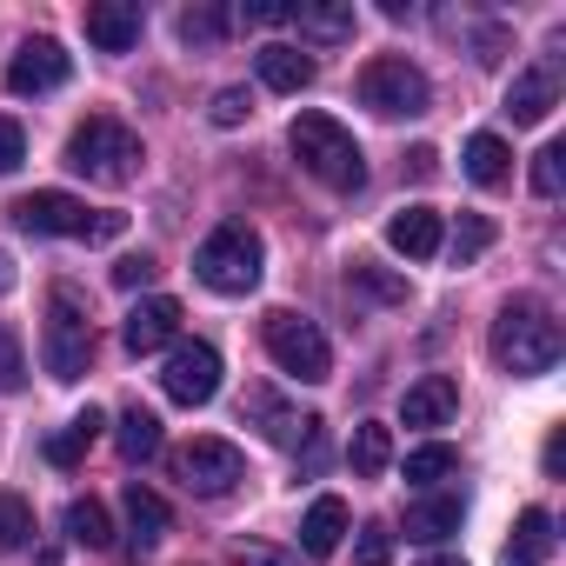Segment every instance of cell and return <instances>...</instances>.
<instances>
[{
	"label": "cell",
	"mask_w": 566,
	"mask_h": 566,
	"mask_svg": "<svg viewBox=\"0 0 566 566\" xmlns=\"http://www.w3.org/2000/svg\"><path fill=\"white\" fill-rule=\"evenodd\" d=\"M493 360L513 374V380H533V374H553L559 367V347H566V334H559V321H553V307L546 301H533V294H513L506 307H500V321H493Z\"/></svg>",
	"instance_id": "1"
},
{
	"label": "cell",
	"mask_w": 566,
	"mask_h": 566,
	"mask_svg": "<svg viewBox=\"0 0 566 566\" xmlns=\"http://www.w3.org/2000/svg\"><path fill=\"white\" fill-rule=\"evenodd\" d=\"M287 147H294V160H301L321 187H334V193H354V187L367 180V154H360V140H354L334 114H321V107L294 114Z\"/></svg>",
	"instance_id": "2"
},
{
	"label": "cell",
	"mask_w": 566,
	"mask_h": 566,
	"mask_svg": "<svg viewBox=\"0 0 566 566\" xmlns=\"http://www.w3.org/2000/svg\"><path fill=\"white\" fill-rule=\"evenodd\" d=\"M140 134L127 127V120H114V114H87L74 134H67V167L74 174H87L94 187H127L134 174H140Z\"/></svg>",
	"instance_id": "3"
},
{
	"label": "cell",
	"mask_w": 566,
	"mask_h": 566,
	"mask_svg": "<svg viewBox=\"0 0 566 566\" xmlns=\"http://www.w3.org/2000/svg\"><path fill=\"white\" fill-rule=\"evenodd\" d=\"M193 273H200V287H213V294H253L260 287V273H266V247H260V233L247 227V220H220L207 240H200V253H193Z\"/></svg>",
	"instance_id": "4"
},
{
	"label": "cell",
	"mask_w": 566,
	"mask_h": 566,
	"mask_svg": "<svg viewBox=\"0 0 566 566\" xmlns=\"http://www.w3.org/2000/svg\"><path fill=\"white\" fill-rule=\"evenodd\" d=\"M14 227L21 233H54V240H120L127 233V213H94L87 200H74V193H61V187H41V193H21L14 207Z\"/></svg>",
	"instance_id": "5"
},
{
	"label": "cell",
	"mask_w": 566,
	"mask_h": 566,
	"mask_svg": "<svg viewBox=\"0 0 566 566\" xmlns=\"http://www.w3.org/2000/svg\"><path fill=\"white\" fill-rule=\"evenodd\" d=\"M41 360L54 380H81L94 367V321H87V301L74 287H54L48 294V327H41Z\"/></svg>",
	"instance_id": "6"
},
{
	"label": "cell",
	"mask_w": 566,
	"mask_h": 566,
	"mask_svg": "<svg viewBox=\"0 0 566 566\" xmlns=\"http://www.w3.org/2000/svg\"><path fill=\"white\" fill-rule=\"evenodd\" d=\"M260 340H266V354H273V367H280V374H294V380H307V387L334 380V347H327V334H321L307 314L273 307V314H266V327H260Z\"/></svg>",
	"instance_id": "7"
},
{
	"label": "cell",
	"mask_w": 566,
	"mask_h": 566,
	"mask_svg": "<svg viewBox=\"0 0 566 566\" xmlns=\"http://www.w3.org/2000/svg\"><path fill=\"white\" fill-rule=\"evenodd\" d=\"M360 107H374L380 120H413V114L433 107V87L407 54H380V61L360 67Z\"/></svg>",
	"instance_id": "8"
},
{
	"label": "cell",
	"mask_w": 566,
	"mask_h": 566,
	"mask_svg": "<svg viewBox=\"0 0 566 566\" xmlns=\"http://www.w3.org/2000/svg\"><path fill=\"white\" fill-rule=\"evenodd\" d=\"M174 480H180L187 493H200V500H220V493H233V486L247 480V453H240L233 440L200 433V440H187V447L174 453Z\"/></svg>",
	"instance_id": "9"
},
{
	"label": "cell",
	"mask_w": 566,
	"mask_h": 566,
	"mask_svg": "<svg viewBox=\"0 0 566 566\" xmlns=\"http://www.w3.org/2000/svg\"><path fill=\"white\" fill-rule=\"evenodd\" d=\"M160 387H167L174 407H207L220 394V354L207 340H180L167 354V367H160Z\"/></svg>",
	"instance_id": "10"
},
{
	"label": "cell",
	"mask_w": 566,
	"mask_h": 566,
	"mask_svg": "<svg viewBox=\"0 0 566 566\" xmlns=\"http://www.w3.org/2000/svg\"><path fill=\"white\" fill-rule=\"evenodd\" d=\"M67 74H74V54L61 48V41H48V34H34V41H21V54L8 61V94H54V87H67Z\"/></svg>",
	"instance_id": "11"
},
{
	"label": "cell",
	"mask_w": 566,
	"mask_h": 566,
	"mask_svg": "<svg viewBox=\"0 0 566 566\" xmlns=\"http://www.w3.org/2000/svg\"><path fill=\"white\" fill-rule=\"evenodd\" d=\"M81 28H87V41L101 54H127L140 41V28H147V14H140V0H87Z\"/></svg>",
	"instance_id": "12"
},
{
	"label": "cell",
	"mask_w": 566,
	"mask_h": 566,
	"mask_svg": "<svg viewBox=\"0 0 566 566\" xmlns=\"http://www.w3.org/2000/svg\"><path fill=\"white\" fill-rule=\"evenodd\" d=\"M174 334H180V301H174V294H147V301L127 314L120 347H127V354H160V347H174Z\"/></svg>",
	"instance_id": "13"
},
{
	"label": "cell",
	"mask_w": 566,
	"mask_h": 566,
	"mask_svg": "<svg viewBox=\"0 0 566 566\" xmlns=\"http://www.w3.org/2000/svg\"><path fill=\"white\" fill-rule=\"evenodd\" d=\"M453 413H460V380H453V374H427V380H413L407 400H400V420H407V427H447Z\"/></svg>",
	"instance_id": "14"
},
{
	"label": "cell",
	"mask_w": 566,
	"mask_h": 566,
	"mask_svg": "<svg viewBox=\"0 0 566 566\" xmlns=\"http://www.w3.org/2000/svg\"><path fill=\"white\" fill-rule=\"evenodd\" d=\"M553 101H559V74H553V67H526V74H513V87H506V120H513V127H539V120L553 114Z\"/></svg>",
	"instance_id": "15"
},
{
	"label": "cell",
	"mask_w": 566,
	"mask_h": 566,
	"mask_svg": "<svg viewBox=\"0 0 566 566\" xmlns=\"http://www.w3.org/2000/svg\"><path fill=\"white\" fill-rule=\"evenodd\" d=\"M387 247H394V253H407V260H433V253L447 247L440 213H433V207H400V213L387 220Z\"/></svg>",
	"instance_id": "16"
},
{
	"label": "cell",
	"mask_w": 566,
	"mask_h": 566,
	"mask_svg": "<svg viewBox=\"0 0 566 566\" xmlns=\"http://www.w3.org/2000/svg\"><path fill=\"white\" fill-rule=\"evenodd\" d=\"M347 500L340 493H321L314 506H307V520H301V553L307 559H327V553H340V539H347Z\"/></svg>",
	"instance_id": "17"
},
{
	"label": "cell",
	"mask_w": 566,
	"mask_h": 566,
	"mask_svg": "<svg viewBox=\"0 0 566 566\" xmlns=\"http://www.w3.org/2000/svg\"><path fill=\"white\" fill-rule=\"evenodd\" d=\"M253 61H260V81H266L273 94H301V87H314V74H321L314 54H301V48H287V41H266Z\"/></svg>",
	"instance_id": "18"
},
{
	"label": "cell",
	"mask_w": 566,
	"mask_h": 566,
	"mask_svg": "<svg viewBox=\"0 0 566 566\" xmlns=\"http://www.w3.org/2000/svg\"><path fill=\"white\" fill-rule=\"evenodd\" d=\"M247 413L266 420V440L273 447H314L321 440V413H287L273 394H247Z\"/></svg>",
	"instance_id": "19"
},
{
	"label": "cell",
	"mask_w": 566,
	"mask_h": 566,
	"mask_svg": "<svg viewBox=\"0 0 566 566\" xmlns=\"http://www.w3.org/2000/svg\"><path fill=\"white\" fill-rule=\"evenodd\" d=\"M546 559H553V513L546 506H526L513 520V539H506L500 566H546Z\"/></svg>",
	"instance_id": "20"
},
{
	"label": "cell",
	"mask_w": 566,
	"mask_h": 566,
	"mask_svg": "<svg viewBox=\"0 0 566 566\" xmlns=\"http://www.w3.org/2000/svg\"><path fill=\"white\" fill-rule=\"evenodd\" d=\"M114 447H120L127 467H147V460L167 447V440H160V413H154V407H127L120 427H114Z\"/></svg>",
	"instance_id": "21"
},
{
	"label": "cell",
	"mask_w": 566,
	"mask_h": 566,
	"mask_svg": "<svg viewBox=\"0 0 566 566\" xmlns=\"http://www.w3.org/2000/svg\"><path fill=\"white\" fill-rule=\"evenodd\" d=\"M460 520H467V506H460L453 493H440V500H420V506H407V539H420V546H440V539H453V533H460Z\"/></svg>",
	"instance_id": "22"
},
{
	"label": "cell",
	"mask_w": 566,
	"mask_h": 566,
	"mask_svg": "<svg viewBox=\"0 0 566 566\" xmlns=\"http://www.w3.org/2000/svg\"><path fill=\"white\" fill-rule=\"evenodd\" d=\"M294 28L307 41H354V0H301Z\"/></svg>",
	"instance_id": "23"
},
{
	"label": "cell",
	"mask_w": 566,
	"mask_h": 566,
	"mask_svg": "<svg viewBox=\"0 0 566 566\" xmlns=\"http://www.w3.org/2000/svg\"><path fill=\"white\" fill-rule=\"evenodd\" d=\"M347 467H354L360 480H380V473L394 467V427L360 420V427H354V440H347Z\"/></svg>",
	"instance_id": "24"
},
{
	"label": "cell",
	"mask_w": 566,
	"mask_h": 566,
	"mask_svg": "<svg viewBox=\"0 0 566 566\" xmlns=\"http://www.w3.org/2000/svg\"><path fill=\"white\" fill-rule=\"evenodd\" d=\"M101 427H107V413H101V407L74 413V420H67V433H54V440H48V460H54V467H81V460H87V447L101 440Z\"/></svg>",
	"instance_id": "25"
},
{
	"label": "cell",
	"mask_w": 566,
	"mask_h": 566,
	"mask_svg": "<svg viewBox=\"0 0 566 566\" xmlns=\"http://www.w3.org/2000/svg\"><path fill=\"white\" fill-rule=\"evenodd\" d=\"M120 506H127V526H134V539H140V546H154V539H160V533L174 526V513H167V500H160L154 486H140V480L127 486V500H120Z\"/></svg>",
	"instance_id": "26"
},
{
	"label": "cell",
	"mask_w": 566,
	"mask_h": 566,
	"mask_svg": "<svg viewBox=\"0 0 566 566\" xmlns=\"http://www.w3.org/2000/svg\"><path fill=\"white\" fill-rule=\"evenodd\" d=\"M67 539L87 546V553H107V546H114V520H107V506H101L94 493H81V500L67 506Z\"/></svg>",
	"instance_id": "27"
},
{
	"label": "cell",
	"mask_w": 566,
	"mask_h": 566,
	"mask_svg": "<svg viewBox=\"0 0 566 566\" xmlns=\"http://www.w3.org/2000/svg\"><path fill=\"white\" fill-rule=\"evenodd\" d=\"M347 287L354 294H367V301H380V307H407V273H387V266H374V260H354L347 266Z\"/></svg>",
	"instance_id": "28"
},
{
	"label": "cell",
	"mask_w": 566,
	"mask_h": 566,
	"mask_svg": "<svg viewBox=\"0 0 566 566\" xmlns=\"http://www.w3.org/2000/svg\"><path fill=\"white\" fill-rule=\"evenodd\" d=\"M506 167H513V147H506L500 134H473V140H467V180H473V187H500Z\"/></svg>",
	"instance_id": "29"
},
{
	"label": "cell",
	"mask_w": 566,
	"mask_h": 566,
	"mask_svg": "<svg viewBox=\"0 0 566 566\" xmlns=\"http://www.w3.org/2000/svg\"><path fill=\"white\" fill-rule=\"evenodd\" d=\"M453 473H460V453H453L447 440H427V447L407 453V480H413V486H440V480H453Z\"/></svg>",
	"instance_id": "30"
},
{
	"label": "cell",
	"mask_w": 566,
	"mask_h": 566,
	"mask_svg": "<svg viewBox=\"0 0 566 566\" xmlns=\"http://www.w3.org/2000/svg\"><path fill=\"white\" fill-rule=\"evenodd\" d=\"M227 28H233L227 8H187V14H180V41H187V48H220Z\"/></svg>",
	"instance_id": "31"
},
{
	"label": "cell",
	"mask_w": 566,
	"mask_h": 566,
	"mask_svg": "<svg viewBox=\"0 0 566 566\" xmlns=\"http://www.w3.org/2000/svg\"><path fill=\"white\" fill-rule=\"evenodd\" d=\"M34 539V506L21 493H0V553H21Z\"/></svg>",
	"instance_id": "32"
},
{
	"label": "cell",
	"mask_w": 566,
	"mask_h": 566,
	"mask_svg": "<svg viewBox=\"0 0 566 566\" xmlns=\"http://www.w3.org/2000/svg\"><path fill=\"white\" fill-rule=\"evenodd\" d=\"M486 247H493V220H486V213H460V227H453V260L473 266Z\"/></svg>",
	"instance_id": "33"
},
{
	"label": "cell",
	"mask_w": 566,
	"mask_h": 566,
	"mask_svg": "<svg viewBox=\"0 0 566 566\" xmlns=\"http://www.w3.org/2000/svg\"><path fill=\"white\" fill-rule=\"evenodd\" d=\"M559 160H566L559 140H546V147L533 154V193H539V200H559V187H566V167H559Z\"/></svg>",
	"instance_id": "34"
},
{
	"label": "cell",
	"mask_w": 566,
	"mask_h": 566,
	"mask_svg": "<svg viewBox=\"0 0 566 566\" xmlns=\"http://www.w3.org/2000/svg\"><path fill=\"white\" fill-rule=\"evenodd\" d=\"M28 387V354H21V334L0 327V394H21Z\"/></svg>",
	"instance_id": "35"
},
{
	"label": "cell",
	"mask_w": 566,
	"mask_h": 566,
	"mask_svg": "<svg viewBox=\"0 0 566 566\" xmlns=\"http://www.w3.org/2000/svg\"><path fill=\"white\" fill-rule=\"evenodd\" d=\"M154 273H160L154 253H127V260L114 266V287H120V294H140V287H154Z\"/></svg>",
	"instance_id": "36"
},
{
	"label": "cell",
	"mask_w": 566,
	"mask_h": 566,
	"mask_svg": "<svg viewBox=\"0 0 566 566\" xmlns=\"http://www.w3.org/2000/svg\"><path fill=\"white\" fill-rule=\"evenodd\" d=\"M247 114H253L247 87H220V94H213V107H207V120H213V127H240Z\"/></svg>",
	"instance_id": "37"
},
{
	"label": "cell",
	"mask_w": 566,
	"mask_h": 566,
	"mask_svg": "<svg viewBox=\"0 0 566 566\" xmlns=\"http://www.w3.org/2000/svg\"><path fill=\"white\" fill-rule=\"evenodd\" d=\"M294 21V0H247L240 8V28H287Z\"/></svg>",
	"instance_id": "38"
},
{
	"label": "cell",
	"mask_w": 566,
	"mask_h": 566,
	"mask_svg": "<svg viewBox=\"0 0 566 566\" xmlns=\"http://www.w3.org/2000/svg\"><path fill=\"white\" fill-rule=\"evenodd\" d=\"M21 160H28V134H21L14 114H0V174H14Z\"/></svg>",
	"instance_id": "39"
},
{
	"label": "cell",
	"mask_w": 566,
	"mask_h": 566,
	"mask_svg": "<svg viewBox=\"0 0 566 566\" xmlns=\"http://www.w3.org/2000/svg\"><path fill=\"white\" fill-rule=\"evenodd\" d=\"M233 559H240V566H301V553H280V546H266V539H240Z\"/></svg>",
	"instance_id": "40"
},
{
	"label": "cell",
	"mask_w": 566,
	"mask_h": 566,
	"mask_svg": "<svg viewBox=\"0 0 566 566\" xmlns=\"http://www.w3.org/2000/svg\"><path fill=\"white\" fill-rule=\"evenodd\" d=\"M354 559H360V566H387V559H394V533H387V526H360Z\"/></svg>",
	"instance_id": "41"
},
{
	"label": "cell",
	"mask_w": 566,
	"mask_h": 566,
	"mask_svg": "<svg viewBox=\"0 0 566 566\" xmlns=\"http://www.w3.org/2000/svg\"><path fill=\"white\" fill-rule=\"evenodd\" d=\"M433 160H440L433 147H413V154H407V167H413V180H427V174H433Z\"/></svg>",
	"instance_id": "42"
},
{
	"label": "cell",
	"mask_w": 566,
	"mask_h": 566,
	"mask_svg": "<svg viewBox=\"0 0 566 566\" xmlns=\"http://www.w3.org/2000/svg\"><path fill=\"white\" fill-rule=\"evenodd\" d=\"M559 467H566V433L546 440V473H559Z\"/></svg>",
	"instance_id": "43"
},
{
	"label": "cell",
	"mask_w": 566,
	"mask_h": 566,
	"mask_svg": "<svg viewBox=\"0 0 566 566\" xmlns=\"http://www.w3.org/2000/svg\"><path fill=\"white\" fill-rule=\"evenodd\" d=\"M8 287H14V260H8V253H0V294H8Z\"/></svg>",
	"instance_id": "44"
},
{
	"label": "cell",
	"mask_w": 566,
	"mask_h": 566,
	"mask_svg": "<svg viewBox=\"0 0 566 566\" xmlns=\"http://www.w3.org/2000/svg\"><path fill=\"white\" fill-rule=\"evenodd\" d=\"M420 566H467V559H453V553H440V559H420Z\"/></svg>",
	"instance_id": "45"
}]
</instances>
